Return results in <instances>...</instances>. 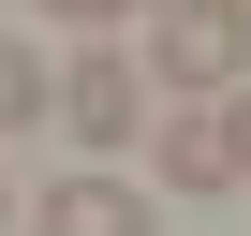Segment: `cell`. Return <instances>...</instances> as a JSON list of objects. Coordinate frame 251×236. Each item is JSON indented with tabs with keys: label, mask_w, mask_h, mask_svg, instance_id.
Returning <instances> with one entry per match:
<instances>
[{
	"label": "cell",
	"mask_w": 251,
	"mask_h": 236,
	"mask_svg": "<svg viewBox=\"0 0 251 236\" xmlns=\"http://www.w3.org/2000/svg\"><path fill=\"white\" fill-rule=\"evenodd\" d=\"M15 118H59V74H30V45H0V133Z\"/></svg>",
	"instance_id": "5"
},
{
	"label": "cell",
	"mask_w": 251,
	"mask_h": 236,
	"mask_svg": "<svg viewBox=\"0 0 251 236\" xmlns=\"http://www.w3.org/2000/svg\"><path fill=\"white\" fill-rule=\"evenodd\" d=\"M0 221H15V192H0Z\"/></svg>",
	"instance_id": "8"
},
{
	"label": "cell",
	"mask_w": 251,
	"mask_h": 236,
	"mask_svg": "<svg viewBox=\"0 0 251 236\" xmlns=\"http://www.w3.org/2000/svg\"><path fill=\"white\" fill-rule=\"evenodd\" d=\"M45 15H74V30H118V15H148V0H45Z\"/></svg>",
	"instance_id": "6"
},
{
	"label": "cell",
	"mask_w": 251,
	"mask_h": 236,
	"mask_svg": "<svg viewBox=\"0 0 251 236\" xmlns=\"http://www.w3.org/2000/svg\"><path fill=\"white\" fill-rule=\"evenodd\" d=\"M148 74L163 89H236L251 74V0H163L148 15Z\"/></svg>",
	"instance_id": "1"
},
{
	"label": "cell",
	"mask_w": 251,
	"mask_h": 236,
	"mask_svg": "<svg viewBox=\"0 0 251 236\" xmlns=\"http://www.w3.org/2000/svg\"><path fill=\"white\" fill-rule=\"evenodd\" d=\"M59 133H74V148H133V133H148V74L118 59V45H89V59L59 74Z\"/></svg>",
	"instance_id": "2"
},
{
	"label": "cell",
	"mask_w": 251,
	"mask_h": 236,
	"mask_svg": "<svg viewBox=\"0 0 251 236\" xmlns=\"http://www.w3.org/2000/svg\"><path fill=\"white\" fill-rule=\"evenodd\" d=\"M30 236H148V192H118V177H59L30 207Z\"/></svg>",
	"instance_id": "4"
},
{
	"label": "cell",
	"mask_w": 251,
	"mask_h": 236,
	"mask_svg": "<svg viewBox=\"0 0 251 236\" xmlns=\"http://www.w3.org/2000/svg\"><path fill=\"white\" fill-rule=\"evenodd\" d=\"M222 118H236V148H251V74H236V89H222Z\"/></svg>",
	"instance_id": "7"
},
{
	"label": "cell",
	"mask_w": 251,
	"mask_h": 236,
	"mask_svg": "<svg viewBox=\"0 0 251 236\" xmlns=\"http://www.w3.org/2000/svg\"><path fill=\"white\" fill-rule=\"evenodd\" d=\"M148 163H163L177 192H236V177H251V148H236V118H163V133H148Z\"/></svg>",
	"instance_id": "3"
}]
</instances>
